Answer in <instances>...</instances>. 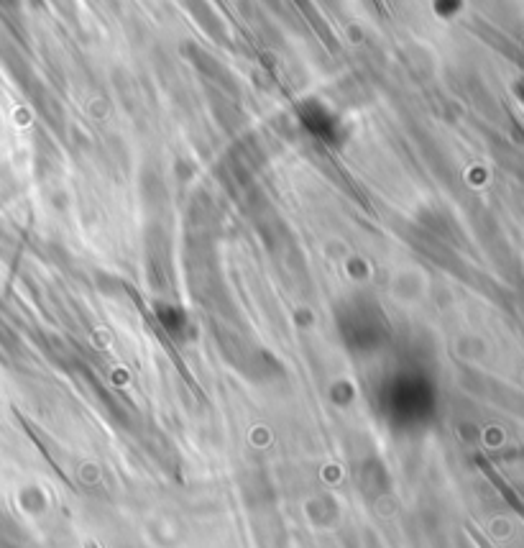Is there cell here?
Returning a JSON list of instances; mask_svg holds the SVG:
<instances>
[{
  "instance_id": "obj_1",
  "label": "cell",
  "mask_w": 524,
  "mask_h": 548,
  "mask_svg": "<svg viewBox=\"0 0 524 548\" xmlns=\"http://www.w3.org/2000/svg\"><path fill=\"white\" fill-rule=\"evenodd\" d=\"M87 548H98V546H95V543H87Z\"/></svg>"
}]
</instances>
